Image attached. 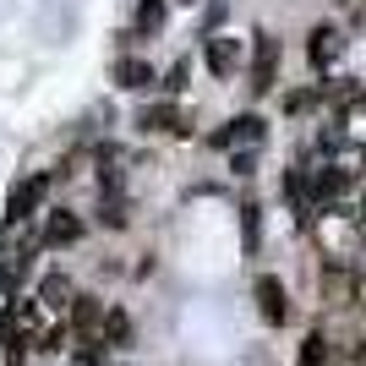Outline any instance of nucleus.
I'll list each match as a JSON object with an SVG mask.
<instances>
[{
    "label": "nucleus",
    "mask_w": 366,
    "mask_h": 366,
    "mask_svg": "<svg viewBox=\"0 0 366 366\" xmlns=\"http://www.w3.org/2000/svg\"><path fill=\"white\" fill-rule=\"evenodd\" d=\"M252 295H257L262 322H274V328H285V322H290V290H285L274 274H262L257 285H252Z\"/></svg>",
    "instance_id": "1"
},
{
    "label": "nucleus",
    "mask_w": 366,
    "mask_h": 366,
    "mask_svg": "<svg viewBox=\"0 0 366 366\" xmlns=\"http://www.w3.org/2000/svg\"><path fill=\"white\" fill-rule=\"evenodd\" d=\"M44 192H49V175H28L22 186H11V197H6V224L33 219V208L44 202Z\"/></svg>",
    "instance_id": "2"
},
{
    "label": "nucleus",
    "mask_w": 366,
    "mask_h": 366,
    "mask_svg": "<svg viewBox=\"0 0 366 366\" xmlns=\"http://www.w3.org/2000/svg\"><path fill=\"white\" fill-rule=\"evenodd\" d=\"M274 71H279V39L274 33H257V49H252V93H268L274 88Z\"/></svg>",
    "instance_id": "3"
},
{
    "label": "nucleus",
    "mask_w": 366,
    "mask_h": 366,
    "mask_svg": "<svg viewBox=\"0 0 366 366\" xmlns=\"http://www.w3.org/2000/svg\"><path fill=\"white\" fill-rule=\"evenodd\" d=\"M339 55H345V33H339L334 22H317V28H312V44H306V61L317 66V71H328Z\"/></svg>",
    "instance_id": "4"
},
{
    "label": "nucleus",
    "mask_w": 366,
    "mask_h": 366,
    "mask_svg": "<svg viewBox=\"0 0 366 366\" xmlns=\"http://www.w3.org/2000/svg\"><path fill=\"white\" fill-rule=\"evenodd\" d=\"M115 82H121V88H132V93H142V88H153V82H159V71H153L148 61H137V55H121V61H115Z\"/></svg>",
    "instance_id": "5"
},
{
    "label": "nucleus",
    "mask_w": 366,
    "mask_h": 366,
    "mask_svg": "<svg viewBox=\"0 0 366 366\" xmlns=\"http://www.w3.org/2000/svg\"><path fill=\"white\" fill-rule=\"evenodd\" d=\"M235 55H241V49H235V39H224V33H214V39L202 44V61H208V71H214V76L235 71Z\"/></svg>",
    "instance_id": "6"
},
{
    "label": "nucleus",
    "mask_w": 366,
    "mask_h": 366,
    "mask_svg": "<svg viewBox=\"0 0 366 366\" xmlns=\"http://www.w3.org/2000/svg\"><path fill=\"white\" fill-rule=\"evenodd\" d=\"M137 126L142 132H186V115H181V104H148L137 115Z\"/></svg>",
    "instance_id": "7"
},
{
    "label": "nucleus",
    "mask_w": 366,
    "mask_h": 366,
    "mask_svg": "<svg viewBox=\"0 0 366 366\" xmlns=\"http://www.w3.org/2000/svg\"><path fill=\"white\" fill-rule=\"evenodd\" d=\"M71 241H82V219L76 214H49V224H44V246H71Z\"/></svg>",
    "instance_id": "8"
},
{
    "label": "nucleus",
    "mask_w": 366,
    "mask_h": 366,
    "mask_svg": "<svg viewBox=\"0 0 366 366\" xmlns=\"http://www.w3.org/2000/svg\"><path fill=\"white\" fill-rule=\"evenodd\" d=\"M39 301H44L49 312H71V306H76V290H71V279L49 274L44 285H39Z\"/></svg>",
    "instance_id": "9"
},
{
    "label": "nucleus",
    "mask_w": 366,
    "mask_h": 366,
    "mask_svg": "<svg viewBox=\"0 0 366 366\" xmlns=\"http://www.w3.org/2000/svg\"><path fill=\"white\" fill-rule=\"evenodd\" d=\"M301 366H334V339L322 334V328H312L301 339Z\"/></svg>",
    "instance_id": "10"
},
{
    "label": "nucleus",
    "mask_w": 366,
    "mask_h": 366,
    "mask_svg": "<svg viewBox=\"0 0 366 366\" xmlns=\"http://www.w3.org/2000/svg\"><path fill=\"white\" fill-rule=\"evenodd\" d=\"M219 142H246V148H257V142H262V115H235Z\"/></svg>",
    "instance_id": "11"
},
{
    "label": "nucleus",
    "mask_w": 366,
    "mask_h": 366,
    "mask_svg": "<svg viewBox=\"0 0 366 366\" xmlns=\"http://www.w3.org/2000/svg\"><path fill=\"white\" fill-rule=\"evenodd\" d=\"M93 322H104V306L93 301V295H76V306H71V328H82V334H88Z\"/></svg>",
    "instance_id": "12"
},
{
    "label": "nucleus",
    "mask_w": 366,
    "mask_h": 366,
    "mask_svg": "<svg viewBox=\"0 0 366 366\" xmlns=\"http://www.w3.org/2000/svg\"><path fill=\"white\" fill-rule=\"evenodd\" d=\"M99 219H104L109 229H121V224H126V197H121V192H104V202H99Z\"/></svg>",
    "instance_id": "13"
},
{
    "label": "nucleus",
    "mask_w": 366,
    "mask_h": 366,
    "mask_svg": "<svg viewBox=\"0 0 366 366\" xmlns=\"http://www.w3.org/2000/svg\"><path fill=\"white\" fill-rule=\"evenodd\" d=\"M137 28L142 33H159V28H164V0H142V6H137Z\"/></svg>",
    "instance_id": "14"
},
{
    "label": "nucleus",
    "mask_w": 366,
    "mask_h": 366,
    "mask_svg": "<svg viewBox=\"0 0 366 366\" xmlns=\"http://www.w3.org/2000/svg\"><path fill=\"white\" fill-rule=\"evenodd\" d=\"M104 339H109V345H126V339H132V322H126V312H109V317H104Z\"/></svg>",
    "instance_id": "15"
},
{
    "label": "nucleus",
    "mask_w": 366,
    "mask_h": 366,
    "mask_svg": "<svg viewBox=\"0 0 366 366\" xmlns=\"http://www.w3.org/2000/svg\"><path fill=\"white\" fill-rule=\"evenodd\" d=\"M186 76H192V61H175V66H169V71H164V82H159V88L181 93V88H186Z\"/></svg>",
    "instance_id": "16"
},
{
    "label": "nucleus",
    "mask_w": 366,
    "mask_h": 366,
    "mask_svg": "<svg viewBox=\"0 0 366 366\" xmlns=\"http://www.w3.org/2000/svg\"><path fill=\"white\" fill-rule=\"evenodd\" d=\"M241 224H246V252H257V208L252 202L241 208Z\"/></svg>",
    "instance_id": "17"
},
{
    "label": "nucleus",
    "mask_w": 366,
    "mask_h": 366,
    "mask_svg": "<svg viewBox=\"0 0 366 366\" xmlns=\"http://www.w3.org/2000/svg\"><path fill=\"white\" fill-rule=\"evenodd\" d=\"M229 169H235V175H252V169H257V153H252V148H241V153H235V164H229Z\"/></svg>",
    "instance_id": "18"
},
{
    "label": "nucleus",
    "mask_w": 366,
    "mask_h": 366,
    "mask_svg": "<svg viewBox=\"0 0 366 366\" xmlns=\"http://www.w3.org/2000/svg\"><path fill=\"white\" fill-rule=\"evenodd\" d=\"M186 6H197V0H186Z\"/></svg>",
    "instance_id": "19"
}]
</instances>
